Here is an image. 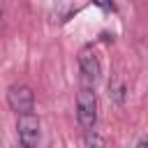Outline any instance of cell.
<instances>
[{"label":"cell","mask_w":148,"mask_h":148,"mask_svg":"<svg viewBox=\"0 0 148 148\" xmlns=\"http://www.w3.org/2000/svg\"><path fill=\"white\" fill-rule=\"evenodd\" d=\"M76 118H79V125L86 132L95 130V123H97V97H95V90L90 86H83L79 90V95H76Z\"/></svg>","instance_id":"6da1fadb"},{"label":"cell","mask_w":148,"mask_h":148,"mask_svg":"<svg viewBox=\"0 0 148 148\" xmlns=\"http://www.w3.org/2000/svg\"><path fill=\"white\" fill-rule=\"evenodd\" d=\"M7 104L12 111H16L18 116L32 113L35 111V92L30 86L25 83H14L7 88Z\"/></svg>","instance_id":"7a4b0ae2"},{"label":"cell","mask_w":148,"mask_h":148,"mask_svg":"<svg viewBox=\"0 0 148 148\" xmlns=\"http://www.w3.org/2000/svg\"><path fill=\"white\" fill-rule=\"evenodd\" d=\"M39 118L35 113H25V116H18L16 120V132H18V143H23L25 148H37L39 143Z\"/></svg>","instance_id":"3957f363"},{"label":"cell","mask_w":148,"mask_h":148,"mask_svg":"<svg viewBox=\"0 0 148 148\" xmlns=\"http://www.w3.org/2000/svg\"><path fill=\"white\" fill-rule=\"evenodd\" d=\"M79 67H81V74H83V79L86 81H90V83H95L97 79H99V58L95 56V51L92 49H83L81 53H79Z\"/></svg>","instance_id":"277c9868"},{"label":"cell","mask_w":148,"mask_h":148,"mask_svg":"<svg viewBox=\"0 0 148 148\" xmlns=\"http://www.w3.org/2000/svg\"><path fill=\"white\" fill-rule=\"evenodd\" d=\"M106 90H109V99H111L113 104H123V102H125V92H127V88H125V83H123L118 76H111V79H109Z\"/></svg>","instance_id":"5b68a950"},{"label":"cell","mask_w":148,"mask_h":148,"mask_svg":"<svg viewBox=\"0 0 148 148\" xmlns=\"http://www.w3.org/2000/svg\"><path fill=\"white\" fill-rule=\"evenodd\" d=\"M86 148H106V143L97 132H88L86 134Z\"/></svg>","instance_id":"8992f818"},{"label":"cell","mask_w":148,"mask_h":148,"mask_svg":"<svg viewBox=\"0 0 148 148\" xmlns=\"http://www.w3.org/2000/svg\"><path fill=\"white\" fill-rule=\"evenodd\" d=\"M139 148H148V139H146V141H141V143H139Z\"/></svg>","instance_id":"52a82bcc"},{"label":"cell","mask_w":148,"mask_h":148,"mask_svg":"<svg viewBox=\"0 0 148 148\" xmlns=\"http://www.w3.org/2000/svg\"><path fill=\"white\" fill-rule=\"evenodd\" d=\"M14 148H25V146H23V143H16V146H14Z\"/></svg>","instance_id":"ba28073f"},{"label":"cell","mask_w":148,"mask_h":148,"mask_svg":"<svg viewBox=\"0 0 148 148\" xmlns=\"http://www.w3.org/2000/svg\"><path fill=\"white\" fill-rule=\"evenodd\" d=\"M0 14H2V5H0Z\"/></svg>","instance_id":"9c48e42d"}]
</instances>
